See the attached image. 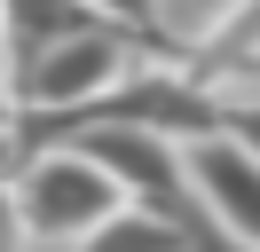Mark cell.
Segmentation results:
<instances>
[{
  "label": "cell",
  "instance_id": "cell-1",
  "mask_svg": "<svg viewBox=\"0 0 260 252\" xmlns=\"http://www.w3.org/2000/svg\"><path fill=\"white\" fill-rule=\"evenodd\" d=\"M134 63H142V40L118 32L111 16H95V24L48 40L32 63H16V71H8V94H16V110H32V126H40V118H63V110L95 103L118 71H134Z\"/></svg>",
  "mask_w": 260,
  "mask_h": 252
},
{
  "label": "cell",
  "instance_id": "cell-2",
  "mask_svg": "<svg viewBox=\"0 0 260 252\" xmlns=\"http://www.w3.org/2000/svg\"><path fill=\"white\" fill-rule=\"evenodd\" d=\"M16 205H24L32 244H71V236H87L111 205H126V197H118V181L79 150V142L55 134L40 158H24V173H16Z\"/></svg>",
  "mask_w": 260,
  "mask_h": 252
},
{
  "label": "cell",
  "instance_id": "cell-3",
  "mask_svg": "<svg viewBox=\"0 0 260 252\" xmlns=\"http://www.w3.org/2000/svg\"><path fill=\"white\" fill-rule=\"evenodd\" d=\"M48 142H55V134H48ZM63 142H79V150L118 181V197H134V205H166V213H174V197L189 189V173H181V142L158 134V126L103 118V126H71Z\"/></svg>",
  "mask_w": 260,
  "mask_h": 252
},
{
  "label": "cell",
  "instance_id": "cell-4",
  "mask_svg": "<svg viewBox=\"0 0 260 252\" xmlns=\"http://www.w3.org/2000/svg\"><path fill=\"white\" fill-rule=\"evenodd\" d=\"M181 173H189L197 205L237 236L244 252H260V158L237 134H189L181 142Z\"/></svg>",
  "mask_w": 260,
  "mask_h": 252
},
{
  "label": "cell",
  "instance_id": "cell-5",
  "mask_svg": "<svg viewBox=\"0 0 260 252\" xmlns=\"http://www.w3.org/2000/svg\"><path fill=\"white\" fill-rule=\"evenodd\" d=\"M63 252H189V236H181V220L166 213V205H111V213L95 220L87 236H71Z\"/></svg>",
  "mask_w": 260,
  "mask_h": 252
},
{
  "label": "cell",
  "instance_id": "cell-6",
  "mask_svg": "<svg viewBox=\"0 0 260 252\" xmlns=\"http://www.w3.org/2000/svg\"><path fill=\"white\" fill-rule=\"evenodd\" d=\"M79 24H95L87 0H0V71L32 63L48 40H63V32H79Z\"/></svg>",
  "mask_w": 260,
  "mask_h": 252
},
{
  "label": "cell",
  "instance_id": "cell-7",
  "mask_svg": "<svg viewBox=\"0 0 260 252\" xmlns=\"http://www.w3.org/2000/svg\"><path fill=\"white\" fill-rule=\"evenodd\" d=\"M95 16H111L118 32H134L142 47H158L166 40V0H87Z\"/></svg>",
  "mask_w": 260,
  "mask_h": 252
},
{
  "label": "cell",
  "instance_id": "cell-8",
  "mask_svg": "<svg viewBox=\"0 0 260 252\" xmlns=\"http://www.w3.org/2000/svg\"><path fill=\"white\" fill-rule=\"evenodd\" d=\"M0 252H32V229H24V205H16V173L0 166Z\"/></svg>",
  "mask_w": 260,
  "mask_h": 252
},
{
  "label": "cell",
  "instance_id": "cell-9",
  "mask_svg": "<svg viewBox=\"0 0 260 252\" xmlns=\"http://www.w3.org/2000/svg\"><path fill=\"white\" fill-rule=\"evenodd\" d=\"M221 134H237L244 150L260 158V94H237V103L221 94Z\"/></svg>",
  "mask_w": 260,
  "mask_h": 252
},
{
  "label": "cell",
  "instance_id": "cell-10",
  "mask_svg": "<svg viewBox=\"0 0 260 252\" xmlns=\"http://www.w3.org/2000/svg\"><path fill=\"white\" fill-rule=\"evenodd\" d=\"M16 158V94H8V71H0V166Z\"/></svg>",
  "mask_w": 260,
  "mask_h": 252
},
{
  "label": "cell",
  "instance_id": "cell-11",
  "mask_svg": "<svg viewBox=\"0 0 260 252\" xmlns=\"http://www.w3.org/2000/svg\"><path fill=\"white\" fill-rule=\"evenodd\" d=\"M166 8H174V0H166ZM181 8H197V16H205V32H213L229 8H244V0H181Z\"/></svg>",
  "mask_w": 260,
  "mask_h": 252
}]
</instances>
